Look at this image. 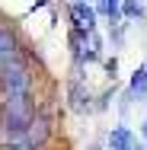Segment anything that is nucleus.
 Segmentation results:
<instances>
[{
  "instance_id": "1",
  "label": "nucleus",
  "mask_w": 147,
  "mask_h": 150,
  "mask_svg": "<svg viewBox=\"0 0 147 150\" xmlns=\"http://www.w3.org/2000/svg\"><path fill=\"white\" fill-rule=\"evenodd\" d=\"M42 99L38 93H26V96H3L0 99V144L3 141H23L26 128H29L32 115L38 112Z\"/></svg>"
},
{
  "instance_id": "2",
  "label": "nucleus",
  "mask_w": 147,
  "mask_h": 150,
  "mask_svg": "<svg viewBox=\"0 0 147 150\" xmlns=\"http://www.w3.org/2000/svg\"><path fill=\"white\" fill-rule=\"evenodd\" d=\"M26 93H38V64L32 58V48L23 58L0 67V99L3 96H26Z\"/></svg>"
},
{
  "instance_id": "3",
  "label": "nucleus",
  "mask_w": 147,
  "mask_h": 150,
  "mask_svg": "<svg viewBox=\"0 0 147 150\" xmlns=\"http://www.w3.org/2000/svg\"><path fill=\"white\" fill-rule=\"evenodd\" d=\"M55 137H58V112L48 109V105L42 102L38 112L32 115L29 128H26V134H23V141L32 144V147H38V150H51Z\"/></svg>"
},
{
  "instance_id": "4",
  "label": "nucleus",
  "mask_w": 147,
  "mask_h": 150,
  "mask_svg": "<svg viewBox=\"0 0 147 150\" xmlns=\"http://www.w3.org/2000/svg\"><path fill=\"white\" fill-rule=\"evenodd\" d=\"M87 67H74L70 64V77H67V93H64V105L74 112V115H93V99L96 93L89 90L87 77H83Z\"/></svg>"
},
{
  "instance_id": "5",
  "label": "nucleus",
  "mask_w": 147,
  "mask_h": 150,
  "mask_svg": "<svg viewBox=\"0 0 147 150\" xmlns=\"http://www.w3.org/2000/svg\"><path fill=\"white\" fill-rule=\"evenodd\" d=\"M26 51H29V42L23 38V32L16 29V23H10V19L0 16V67L10 64V61H16V58H23Z\"/></svg>"
},
{
  "instance_id": "6",
  "label": "nucleus",
  "mask_w": 147,
  "mask_h": 150,
  "mask_svg": "<svg viewBox=\"0 0 147 150\" xmlns=\"http://www.w3.org/2000/svg\"><path fill=\"white\" fill-rule=\"evenodd\" d=\"M67 23L74 32H96L99 29V16H96V6L89 0H70L67 3Z\"/></svg>"
},
{
  "instance_id": "7",
  "label": "nucleus",
  "mask_w": 147,
  "mask_h": 150,
  "mask_svg": "<svg viewBox=\"0 0 147 150\" xmlns=\"http://www.w3.org/2000/svg\"><path fill=\"white\" fill-rule=\"evenodd\" d=\"M134 144H138V134H134L125 121L112 125V128L106 131V137H102V147L106 150H134Z\"/></svg>"
},
{
  "instance_id": "8",
  "label": "nucleus",
  "mask_w": 147,
  "mask_h": 150,
  "mask_svg": "<svg viewBox=\"0 0 147 150\" xmlns=\"http://www.w3.org/2000/svg\"><path fill=\"white\" fill-rule=\"evenodd\" d=\"M125 93L131 96V102H134V105H144V102H147V61H144V64H138V67L131 70Z\"/></svg>"
},
{
  "instance_id": "9",
  "label": "nucleus",
  "mask_w": 147,
  "mask_h": 150,
  "mask_svg": "<svg viewBox=\"0 0 147 150\" xmlns=\"http://www.w3.org/2000/svg\"><path fill=\"white\" fill-rule=\"evenodd\" d=\"M118 13H121L125 23H138V26L147 23V3H144V0H121Z\"/></svg>"
},
{
  "instance_id": "10",
  "label": "nucleus",
  "mask_w": 147,
  "mask_h": 150,
  "mask_svg": "<svg viewBox=\"0 0 147 150\" xmlns=\"http://www.w3.org/2000/svg\"><path fill=\"white\" fill-rule=\"evenodd\" d=\"M115 99H118V90H115V83H109V86H106L102 93H96V99H93V112H96V115L109 112Z\"/></svg>"
},
{
  "instance_id": "11",
  "label": "nucleus",
  "mask_w": 147,
  "mask_h": 150,
  "mask_svg": "<svg viewBox=\"0 0 147 150\" xmlns=\"http://www.w3.org/2000/svg\"><path fill=\"white\" fill-rule=\"evenodd\" d=\"M128 29H131V23H115V26H109V45H112V51H125V42H128Z\"/></svg>"
},
{
  "instance_id": "12",
  "label": "nucleus",
  "mask_w": 147,
  "mask_h": 150,
  "mask_svg": "<svg viewBox=\"0 0 147 150\" xmlns=\"http://www.w3.org/2000/svg\"><path fill=\"white\" fill-rule=\"evenodd\" d=\"M102 70H106V77L115 83V77H118V58L112 54V58H102Z\"/></svg>"
},
{
  "instance_id": "13",
  "label": "nucleus",
  "mask_w": 147,
  "mask_h": 150,
  "mask_svg": "<svg viewBox=\"0 0 147 150\" xmlns=\"http://www.w3.org/2000/svg\"><path fill=\"white\" fill-rule=\"evenodd\" d=\"M141 144L147 147V115H144V121H141Z\"/></svg>"
},
{
  "instance_id": "14",
  "label": "nucleus",
  "mask_w": 147,
  "mask_h": 150,
  "mask_svg": "<svg viewBox=\"0 0 147 150\" xmlns=\"http://www.w3.org/2000/svg\"><path fill=\"white\" fill-rule=\"evenodd\" d=\"M87 150H106V147H102V141H96V144H89Z\"/></svg>"
},
{
  "instance_id": "15",
  "label": "nucleus",
  "mask_w": 147,
  "mask_h": 150,
  "mask_svg": "<svg viewBox=\"0 0 147 150\" xmlns=\"http://www.w3.org/2000/svg\"><path fill=\"white\" fill-rule=\"evenodd\" d=\"M134 150H147V147H144V144H141V137H138V144H134Z\"/></svg>"
}]
</instances>
